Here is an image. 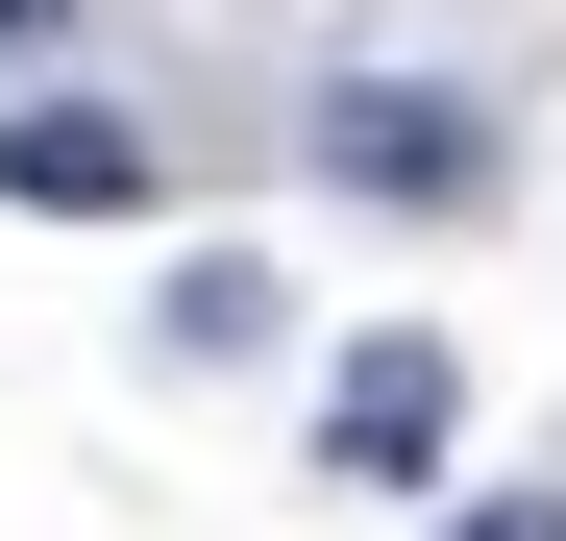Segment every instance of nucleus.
<instances>
[{
    "label": "nucleus",
    "mask_w": 566,
    "mask_h": 541,
    "mask_svg": "<svg viewBox=\"0 0 566 541\" xmlns=\"http://www.w3.org/2000/svg\"><path fill=\"white\" fill-rule=\"evenodd\" d=\"M296 172L369 198V222H468V198H493V99H443V74H321V99H296Z\"/></svg>",
    "instance_id": "1"
},
{
    "label": "nucleus",
    "mask_w": 566,
    "mask_h": 541,
    "mask_svg": "<svg viewBox=\"0 0 566 541\" xmlns=\"http://www.w3.org/2000/svg\"><path fill=\"white\" fill-rule=\"evenodd\" d=\"M443 443H468V344L443 320H369L345 370H321V492H419Z\"/></svg>",
    "instance_id": "2"
},
{
    "label": "nucleus",
    "mask_w": 566,
    "mask_h": 541,
    "mask_svg": "<svg viewBox=\"0 0 566 541\" xmlns=\"http://www.w3.org/2000/svg\"><path fill=\"white\" fill-rule=\"evenodd\" d=\"M0 198H25V222H148V124L25 74V99H0Z\"/></svg>",
    "instance_id": "3"
},
{
    "label": "nucleus",
    "mask_w": 566,
    "mask_h": 541,
    "mask_svg": "<svg viewBox=\"0 0 566 541\" xmlns=\"http://www.w3.org/2000/svg\"><path fill=\"white\" fill-rule=\"evenodd\" d=\"M148 320H172V370H247V344L296 320V270H271V246H198V270H172Z\"/></svg>",
    "instance_id": "4"
},
{
    "label": "nucleus",
    "mask_w": 566,
    "mask_h": 541,
    "mask_svg": "<svg viewBox=\"0 0 566 541\" xmlns=\"http://www.w3.org/2000/svg\"><path fill=\"white\" fill-rule=\"evenodd\" d=\"M419 541H566V492H443Z\"/></svg>",
    "instance_id": "5"
},
{
    "label": "nucleus",
    "mask_w": 566,
    "mask_h": 541,
    "mask_svg": "<svg viewBox=\"0 0 566 541\" xmlns=\"http://www.w3.org/2000/svg\"><path fill=\"white\" fill-rule=\"evenodd\" d=\"M50 50H74V0H0V99H25V74H50Z\"/></svg>",
    "instance_id": "6"
}]
</instances>
